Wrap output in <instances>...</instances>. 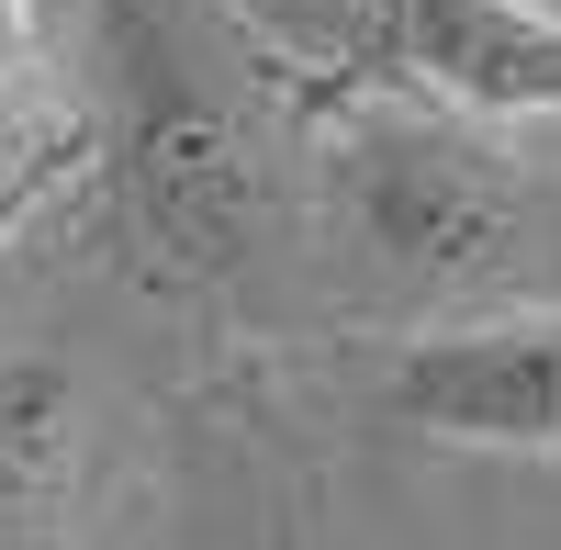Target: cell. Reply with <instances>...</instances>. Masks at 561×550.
<instances>
[{"instance_id":"6da1fadb","label":"cell","mask_w":561,"mask_h":550,"mask_svg":"<svg viewBox=\"0 0 561 550\" xmlns=\"http://www.w3.org/2000/svg\"><path fill=\"white\" fill-rule=\"evenodd\" d=\"M517 124L550 113H460V102H348L325 147L348 248L404 293H505L550 237V192L517 158Z\"/></svg>"},{"instance_id":"7a4b0ae2","label":"cell","mask_w":561,"mask_h":550,"mask_svg":"<svg viewBox=\"0 0 561 550\" xmlns=\"http://www.w3.org/2000/svg\"><path fill=\"white\" fill-rule=\"evenodd\" d=\"M237 34L325 102L561 113V0H225Z\"/></svg>"},{"instance_id":"3957f363","label":"cell","mask_w":561,"mask_h":550,"mask_svg":"<svg viewBox=\"0 0 561 550\" xmlns=\"http://www.w3.org/2000/svg\"><path fill=\"white\" fill-rule=\"evenodd\" d=\"M113 68H124V124H113L124 225L158 248V270H180V282H225V270L259 248L270 203H280V169H270L259 113L158 12H135V0L113 23Z\"/></svg>"},{"instance_id":"277c9868","label":"cell","mask_w":561,"mask_h":550,"mask_svg":"<svg viewBox=\"0 0 561 550\" xmlns=\"http://www.w3.org/2000/svg\"><path fill=\"white\" fill-rule=\"evenodd\" d=\"M393 427L438 449H505V461H561V303L460 314L393 348L382 371Z\"/></svg>"},{"instance_id":"5b68a950","label":"cell","mask_w":561,"mask_h":550,"mask_svg":"<svg viewBox=\"0 0 561 550\" xmlns=\"http://www.w3.org/2000/svg\"><path fill=\"white\" fill-rule=\"evenodd\" d=\"M90 382L68 359H0V550H79Z\"/></svg>"},{"instance_id":"8992f818","label":"cell","mask_w":561,"mask_h":550,"mask_svg":"<svg viewBox=\"0 0 561 550\" xmlns=\"http://www.w3.org/2000/svg\"><path fill=\"white\" fill-rule=\"evenodd\" d=\"M79 158V113L57 90V57H45L34 0H0V192H45Z\"/></svg>"},{"instance_id":"52a82bcc","label":"cell","mask_w":561,"mask_h":550,"mask_svg":"<svg viewBox=\"0 0 561 550\" xmlns=\"http://www.w3.org/2000/svg\"><path fill=\"white\" fill-rule=\"evenodd\" d=\"M45 192H57V180H45ZM45 192H0V248H12V237H23V214H34Z\"/></svg>"}]
</instances>
